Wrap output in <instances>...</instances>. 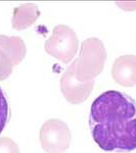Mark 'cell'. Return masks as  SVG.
Returning <instances> with one entry per match:
<instances>
[{
  "label": "cell",
  "mask_w": 136,
  "mask_h": 153,
  "mask_svg": "<svg viewBox=\"0 0 136 153\" xmlns=\"http://www.w3.org/2000/svg\"><path fill=\"white\" fill-rule=\"evenodd\" d=\"M76 32L67 25L55 26L53 33L45 42L44 48L49 54L64 64H67L76 55L78 48Z\"/></svg>",
  "instance_id": "cell-3"
},
{
  "label": "cell",
  "mask_w": 136,
  "mask_h": 153,
  "mask_svg": "<svg viewBox=\"0 0 136 153\" xmlns=\"http://www.w3.org/2000/svg\"><path fill=\"white\" fill-rule=\"evenodd\" d=\"M89 125L93 139L106 152L136 149V102L124 93H103L91 107Z\"/></svg>",
  "instance_id": "cell-1"
},
{
  "label": "cell",
  "mask_w": 136,
  "mask_h": 153,
  "mask_svg": "<svg viewBox=\"0 0 136 153\" xmlns=\"http://www.w3.org/2000/svg\"><path fill=\"white\" fill-rule=\"evenodd\" d=\"M116 82L125 87L136 85V56L125 55L115 61L112 71Z\"/></svg>",
  "instance_id": "cell-7"
},
{
  "label": "cell",
  "mask_w": 136,
  "mask_h": 153,
  "mask_svg": "<svg viewBox=\"0 0 136 153\" xmlns=\"http://www.w3.org/2000/svg\"><path fill=\"white\" fill-rule=\"evenodd\" d=\"M106 59L102 42L98 38H90L82 42L78 57L70 66L76 79L86 82L94 80L102 72Z\"/></svg>",
  "instance_id": "cell-2"
},
{
  "label": "cell",
  "mask_w": 136,
  "mask_h": 153,
  "mask_svg": "<svg viewBox=\"0 0 136 153\" xmlns=\"http://www.w3.org/2000/svg\"><path fill=\"white\" fill-rule=\"evenodd\" d=\"M40 141L42 148L47 153H63L70 146L71 133L64 122L51 119L42 126Z\"/></svg>",
  "instance_id": "cell-4"
},
{
  "label": "cell",
  "mask_w": 136,
  "mask_h": 153,
  "mask_svg": "<svg viewBox=\"0 0 136 153\" xmlns=\"http://www.w3.org/2000/svg\"><path fill=\"white\" fill-rule=\"evenodd\" d=\"M10 112L9 103L7 96L0 86V135L9 121Z\"/></svg>",
  "instance_id": "cell-8"
},
{
  "label": "cell",
  "mask_w": 136,
  "mask_h": 153,
  "mask_svg": "<svg viewBox=\"0 0 136 153\" xmlns=\"http://www.w3.org/2000/svg\"><path fill=\"white\" fill-rule=\"evenodd\" d=\"M94 80L81 82L75 77L69 66L61 79V90L67 100L73 104L81 103L85 100L92 91Z\"/></svg>",
  "instance_id": "cell-5"
},
{
  "label": "cell",
  "mask_w": 136,
  "mask_h": 153,
  "mask_svg": "<svg viewBox=\"0 0 136 153\" xmlns=\"http://www.w3.org/2000/svg\"><path fill=\"white\" fill-rule=\"evenodd\" d=\"M26 48L18 36L0 35V70L10 71L25 57Z\"/></svg>",
  "instance_id": "cell-6"
}]
</instances>
